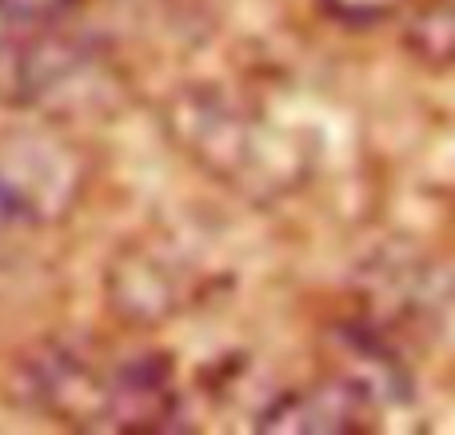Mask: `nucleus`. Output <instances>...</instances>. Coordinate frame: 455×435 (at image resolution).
I'll list each match as a JSON object with an SVG mask.
<instances>
[{"instance_id": "7ed1b4c3", "label": "nucleus", "mask_w": 455, "mask_h": 435, "mask_svg": "<svg viewBox=\"0 0 455 435\" xmlns=\"http://www.w3.org/2000/svg\"><path fill=\"white\" fill-rule=\"evenodd\" d=\"M371 392L355 380H320L299 388L267 407L259 420L264 431H299V435H347L376 428Z\"/></svg>"}, {"instance_id": "39448f33", "label": "nucleus", "mask_w": 455, "mask_h": 435, "mask_svg": "<svg viewBox=\"0 0 455 435\" xmlns=\"http://www.w3.org/2000/svg\"><path fill=\"white\" fill-rule=\"evenodd\" d=\"M416 0H320V8L328 16L344 24H379V20H392L400 12H411Z\"/></svg>"}, {"instance_id": "f03ea898", "label": "nucleus", "mask_w": 455, "mask_h": 435, "mask_svg": "<svg viewBox=\"0 0 455 435\" xmlns=\"http://www.w3.org/2000/svg\"><path fill=\"white\" fill-rule=\"evenodd\" d=\"M48 24H20V32L0 36V104L48 108L80 96V80L92 72V52Z\"/></svg>"}, {"instance_id": "423d86ee", "label": "nucleus", "mask_w": 455, "mask_h": 435, "mask_svg": "<svg viewBox=\"0 0 455 435\" xmlns=\"http://www.w3.org/2000/svg\"><path fill=\"white\" fill-rule=\"evenodd\" d=\"M76 0H0V12L16 24H40V20H60Z\"/></svg>"}, {"instance_id": "f257e3e1", "label": "nucleus", "mask_w": 455, "mask_h": 435, "mask_svg": "<svg viewBox=\"0 0 455 435\" xmlns=\"http://www.w3.org/2000/svg\"><path fill=\"white\" fill-rule=\"evenodd\" d=\"M84 180V156L60 132H0V236L64 220L76 208Z\"/></svg>"}, {"instance_id": "20e7f679", "label": "nucleus", "mask_w": 455, "mask_h": 435, "mask_svg": "<svg viewBox=\"0 0 455 435\" xmlns=\"http://www.w3.org/2000/svg\"><path fill=\"white\" fill-rule=\"evenodd\" d=\"M408 48L427 64H455V0H416Z\"/></svg>"}]
</instances>
